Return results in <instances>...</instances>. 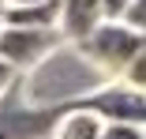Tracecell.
<instances>
[{"mask_svg":"<svg viewBox=\"0 0 146 139\" xmlns=\"http://www.w3.org/2000/svg\"><path fill=\"white\" fill-rule=\"evenodd\" d=\"M82 109L101 120V124H139L146 120V98L139 90H127L124 83H105L98 94H90L82 102Z\"/></svg>","mask_w":146,"mask_h":139,"instance_id":"cell-4","label":"cell"},{"mask_svg":"<svg viewBox=\"0 0 146 139\" xmlns=\"http://www.w3.org/2000/svg\"><path fill=\"white\" fill-rule=\"evenodd\" d=\"M101 4V15H105V23H116L120 19V11L127 8V0H98Z\"/></svg>","mask_w":146,"mask_h":139,"instance_id":"cell-9","label":"cell"},{"mask_svg":"<svg viewBox=\"0 0 146 139\" xmlns=\"http://www.w3.org/2000/svg\"><path fill=\"white\" fill-rule=\"evenodd\" d=\"M101 128L105 124L90 109L75 105V109H60V113H56V120L49 128V139H101Z\"/></svg>","mask_w":146,"mask_h":139,"instance_id":"cell-6","label":"cell"},{"mask_svg":"<svg viewBox=\"0 0 146 139\" xmlns=\"http://www.w3.org/2000/svg\"><path fill=\"white\" fill-rule=\"evenodd\" d=\"M64 38L56 30H15V26H0V64H8L15 75L38 68L49 53Z\"/></svg>","mask_w":146,"mask_h":139,"instance_id":"cell-3","label":"cell"},{"mask_svg":"<svg viewBox=\"0 0 146 139\" xmlns=\"http://www.w3.org/2000/svg\"><path fill=\"white\" fill-rule=\"evenodd\" d=\"M34 4H49V0H4V8H34Z\"/></svg>","mask_w":146,"mask_h":139,"instance_id":"cell-10","label":"cell"},{"mask_svg":"<svg viewBox=\"0 0 146 139\" xmlns=\"http://www.w3.org/2000/svg\"><path fill=\"white\" fill-rule=\"evenodd\" d=\"M75 49H79L105 79L116 83V79L124 75V68L142 53V34L127 30V26H120V23H101V26H94Z\"/></svg>","mask_w":146,"mask_h":139,"instance_id":"cell-2","label":"cell"},{"mask_svg":"<svg viewBox=\"0 0 146 139\" xmlns=\"http://www.w3.org/2000/svg\"><path fill=\"white\" fill-rule=\"evenodd\" d=\"M105 83L112 79H105L75 45L60 41L38 68H30L26 79H19L15 94L26 109H60V105H82Z\"/></svg>","mask_w":146,"mask_h":139,"instance_id":"cell-1","label":"cell"},{"mask_svg":"<svg viewBox=\"0 0 146 139\" xmlns=\"http://www.w3.org/2000/svg\"><path fill=\"white\" fill-rule=\"evenodd\" d=\"M101 139H146V135H142L139 124H105Z\"/></svg>","mask_w":146,"mask_h":139,"instance_id":"cell-8","label":"cell"},{"mask_svg":"<svg viewBox=\"0 0 146 139\" xmlns=\"http://www.w3.org/2000/svg\"><path fill=\"white\" fill-rule=\"evenodd\" d=\"M116 23L127 26V30H135V34H142L146 30V0H127V8L120 11Z\"/></svg>","mask_w":146,"mask_h":139,"instance_id":"cell-7","label":"cell"},{"mask_svg":"<svg viewBox=\"0 0 146 139\" xmlns=\"http://www.w3.org/2000/svg\"><path fill=\"white\" fill-rule=\"evenodd\" d=\"M101 4L98 0H60V19H56V34H60L68 45H79L86 34L101 26Z\"/></svg>","mask_w":146,"mask_h":139,"instance_id":"cell-5","label":"cell"},{"mask_svg":"<svg viewBox=\"0 0 146 139\" xmlns=\"http://www.w3.org/2000/svg\"><path fill=\"white\" fill-rule=\"evenodd\" d=\"M0 15H4V4H0Z\"/></svg>","mask_w":146,"mask_h":139,"instance_id":"cell-11","label":"cell"}]
</instances>
